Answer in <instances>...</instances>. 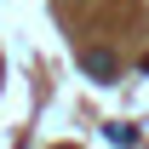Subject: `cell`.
I'll use <instances>...</instances> for the list:
<instances>
[{
  "instance_id": "6da1fadb",
  "label": "cell",
  "mask_w": 149,
  "mask_h": 149,
  "mask_svg": "<svg viewBox=\"0 0 149 149\" xmlns=\"http://www.w3.org/2000/svg\"><path fill=\"white\" fill-rule=\"evenodd\" d=\"M80 63H86V74H97V80H115V57H109V52H97V46H92Z\"/></svg>"
}]
</instances>
